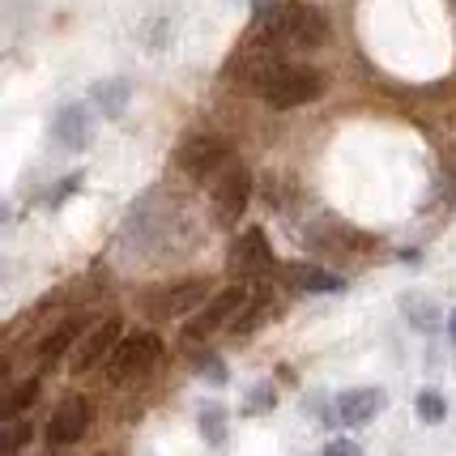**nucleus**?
Returning a JSON list of instances; mask_svg holds the SVG:
<instances>
[{"label":"nucleus","mask_w":456,"mask_h":456,"mask_svg":"<svg viewBox=\"0 0 456 456\" xmlns=\"http://www.w3.org/2000/svg\"><path fill=\"white\" fill-rule=\"evenodd\" d=\"M252 35L273 47H320L329 35V21L316 9L298 4V0H256V26Z\"/></svg>","instance_id":"nucleus-1"},{"label":"nucleus","mask_w":456,"mask_h":456,"mask_svg":"<svg viewBox=\"0 0 456 456\" xmlns=\"http://www.w3.org/2000/svg\"><path fill=\"white\" fill-rule=\"evenodd\" d=\"M324 73L320 69H298V64H286L278 77L265 86V94L260 99L269 102V107H278V111H286V107H307V102H316L320 94H324Z\"/></svg>","instance_id":"nucleus-2"},{"label":"nucleus","mask_w":456,"mask_h":456,"mask_svg":"<svg viewBox=\"0 0 456 456\" xmlns=\"http://www.w3.org/2000/svg\"><path fill=\"white\" fill-rule=\"evenodd\" d=\"M159 358H162L159 333H128V338L111 350V358H107V379H111V384H128V379L145 376Z\"/></svg>","instance_id":"nucleus-3"},{"label":"nucleus","mask_w":456,"mask_h":456,"mask_svg":"<svg viewBox=\"0 0 456 456\" xmlns=\"http://www.w3.org/2000/svg\"><path fill=\"white\" fill-rule=\"evenodd\" d=\"M281 69H286L281 47L256 39V35H252V39H248V47H243V52L231 60V77H235L239 86H248V90H256V94H265V86L278 77Z\"/></svg>","instance_id":"nucleus-4"},{"label":"nucleus","mask_w":456,"mask_h":456,"mask_svg":"<svg viewBox=\"0 0 456 456\" xmlns=\"http://www.w3.org/2000/svg\"><path fill=\"white\" fill-rule=\"evenodd\" d=\"M175 159L192 179H218L222 171L235 162V154H231V145H226L222 137H214V133H197V137H188L183 145H179Z\"/></svg>","instance_id":"nucleus-5"},{"label":"nucleus","mask_w":456,"mask_h":456,"mask_svg":"<svg viewBox=\"0 0 456 456\" xmlns=\"http://www.w3.org/2000/svg\"><path fill=\"white\" fill-rule=\"evenodd\" d=\"M248 197H252V171L243 162H231L214 179V222L218 226H235L239 214L248 209Z\"/></svg>","instance_id":"nucleus-6"},{"label":"nucleus","mask_w":456,"mask_h":456,"mask_svg":"<svg viewBox=\"0 0 456 456\" xmlns=\"http://www.w3.org/2000/svg\"><path fill=\"white\" fill-rule=\"evenodd\" d=\"M248 303H252V298H248V290H243V286H226V290H218V295L205 303V312H200V316L188 324V338L197 341V338L218 333V329H235Z\"/></svg>","instance_id":"nucleus-7"},{"label":"nucleus","mask_w":456,"mask_h":456,"mask_svg":"<svg viewBox=\"0 0 456 456\" xmlns=\"http://www.w3.org/2000/svg\"><path fill=\"white\" fill-rule=\"evenodd\" d=\"M231 273L235 278H265L273 273V248L260 226H248L243 235L231 243Z\"/></svg>","instance_id":"nucleus-8"},{"label":"nucleus","mask_w":456,"mask_h":456,"mask_svg":"<svg viewBox=\"0 0 456 456\" xmlns=\"http://www.w3.org/2000/svg\"><path fill=\"white\" fill-rule=\"evenodd\" d=\"M86 427H90V401L64 397L56 405V414H52V422H47V444L52 448H69V444H77L86 436Z\"/></svg>","instance_id":"nucleus-9"},{"label":"nucleus","mask_w":456,"mask_h":456,"mask_svg":"<svg viewBox=\"0 0 456 456\" xmlns=\"http://www.w3.org/2000/svg\"><path fill=\"white\" fill-rule=\"evenodd\" d=\"M384 405H388L384 388H346L333 401V414H338L341 427H367L376 414H384Z\"/></svg>","instance_id":"nucleus-10"},{"label":"nucleus","mask_w":456,"mask_h":456,"mask_svg":"<svg viewBox=\"0 0 456 456\" xmlns=\"http://www.w3.org/2000/svg\"><path fill=\"white\" fill-rule=\"evenodd\" d=\"M90 133H94V124H90V111L81 102H64L52 116V145L56 150H86Z\"/></svg>","instance_id":"nucleus-11"},{"label":"nucleus","mask_w":456,"mask_h":456,"mask_svg":"<svg viewBox=\"0 0 456 456\" xmlns=\"http://www.w3.org/2000/svg\"><path fill=\"white\" fill-rule=\"evenodd\" d=\"M116 346H119V320H102V324H94V329L77 341V350H73V362H69V367L81 376V371H90L102 354H111Z\"/></svg>","instance_id":"nucleus-12"},{"label":"nucleus","mask_w":456,"mask_h":456,"mask_svg":"<svg viewBox=\"0 0 456 456\" xmlns=\"http://www.w3.org/2000/svg\"><path fill=\"white\" fill-rule=\"evenodd\" d=\"M209 298V281H179V286H167L159 295H150V312L154 316H183Z\"/></svg>","instance_id":"nucleus-13"},{"label":"nucleus","mask_w":456,"mask_h":456,"mask_svg":"<svg viewBox=\"0 0 456 456\" xmlns=\"http://www.w3.org/2000/svg\"><path fill=\"white\" fill-rule=\"evenodd\" d=\"M286 278L295 281L298 290H307V295H333V290H341L338 273H329V269H320V265H307V260L290 265V269H286Z\"/></svg>","instance_id":"nucleus-14"},{"label":"nucleus","mask_w":456,"mask_h":456,"mask_svg":"<svg viewBox=\"0 0 456 456\" xmlns=\"http://www.w3.org/2000/svg\"><path fill=\"white\" fill-rule=\"evenodd\" d=\"M133 99V86L124 77H107V81H94V90H90V102L99 107L102 116H124V107Z\"/></svg>","instance_id":"nucleus-15"},{"label":"nucleus","mask_w":456,"mask_h":456,"mask_svg":"<svg viewBox=\"0 0 456 456\" xmlns=\"http://www.w3.org/2000/svg\"><path fill=\"white\" fill-rule=\"evenodd\" d=\"M401 312H405L410 324H418L422 333H436L439 329V307H436V298L427 295V290H410V295H401Z\"/></svg>","instance_id":"nucleus-16"},{"label":"nucleus","mask_w":456,"mask_h":456,"mask_svg":"<svg viewBox=\"0 0 456 456\" xmlns=\"http://www.w3.org/2000/svg\"><path fill=\"white\" fill-rule=\"evenodd\" d=\"M77 341H81V324H77V320H69V324H60L56 333H52L47 341H43L39 358H43V362H56V358L64 354V350H73Z\"/></svg>","instance_id":"nucleus-17"},{"label":"nucleus","mask_w":456,"mask_h":456,"mask_svg":"<svg viewBox=\"0 0 456 456\" xmlns=\"http://www.w3.org/2000/svg\"><path fill=\"white\" fill-rule=\"evenodd\" d=\"M200 436H205V444H214V448L226 444V410H222L218 401H209L200 410Z\"/></svg>","instance_id":"nucleus-18"},{"label":"nucleus","mask_w":456,"mask_h":456,"mask_svg":"<svg viewBox=\"0 0 456 456\" xmlns=\"http://www.w3.org/2000/svg\"><path fill=\"white\" fill-rule=\"evenodd\" d=\"M414 405H418V418H422L427 427H436V422L448 418V401H444V393H436V388H422Z\"/></svg>","instance_id":"nucleus-19"},{"label":"nucleus","mask_w":456,"mask_h":456,"mask_svg":"<svg viewBox=\"0 0 456 456\" xmlns=\"http://www.w3.org/2000/svg\"><path fill=\"white\" fill-rule=\"evenodd\" d=\"M35 397H39V379H26L18 393L9 397V405H4V418L13 422V418H21V410H30L35 405Z\"/></svg>","instance_id":"nucleus-20"},{"label":"nucleus","mask_w":456,"mask_h":456,"mask_svg":"<svg viewBox=\"0 0 456 456\" xmlns=\"http://www.w3.org/2000/svg\"><path fill=\"white\" fill-rule=\"evenodd\" d=\"M273 401H278L273 384H256V388H252V397H248V414H265V410H273Z\"/></svg>","instance_id":"nucleus-21"},{"label":"nucleus","mask_w":456,"mask_h":456,"mask_svg":"<svg viewBox=\"0 0 456 456\" xmlns=\"http://www.w3.org/2000/svg\"><path fill=\"white\" fill-rule=\"evenodd\" d=\"M197 371H200L205 379H209V384H218V388L226 384V367H222V358H218V354H205V358L197 362Z\"/></svg>","instance_id":"nucleus-22"},{"label":"nucleus","mask_w":456,"mask_h":456,"mask_svg":"<svg viewBox=\"0 0 456 456\" xmlns=\"http://www.w3.org/2000/svg\"><path fill=\"white\" fill-rule=\"evenodd\" d=\"M26 436H30V431H26V422L13 418V422L4 427V456H18V448L26 444Z\"/></svg>","instance_id":"nucleus-23"},{"label":"nucleus","mask_w":456,"mask_h":456,"mask_svg":"<svg viewBox=\"0 0 456 456\" xmlns=\"http://www.w3.org/2000/svg\"><path fill=\"white\" fill-rule=\"evenodd\" d=\"M320 456H362L358 452V444L354 439H329V444H324V452Z\"/></svg>","instance_id":"nucleus-24"},{"label":"nucleus","mask_w":456,"mask_h":456,"mask_svg":"<svg viewBox=\"0 0 456 456\" xmlns=\"http://www.w3.org/2000/svg\"><path fill=\"white\" fill-rule=\"evenodd\" d=\"M448 338H452V346H456V312L448 316Z\"/></svg>","instance_id":"nucleus-25"},{"label":"nucleus","mask_w":456,"mask_h":456,"mask_svg":"<svg viewBox=\"0 0 456 456\" xmlns=\"http://www.w3.org/2000/svg\"><path fill=\"white\" fill-rule=\"evenodd\" d=\"M452 162H456V150H452Z\"/></svg>","instance_id":"nucleus-26"}]
</instances>
